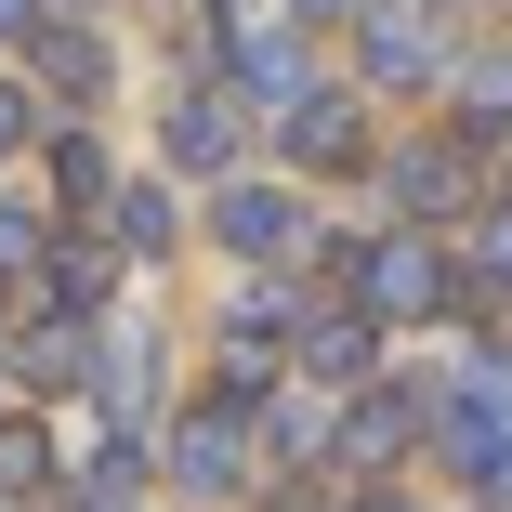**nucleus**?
I'll list each match as a JSON object with an SVG mask.
<instances>
[{
	"instance_id": "nucleus-1",
	"label": "nucleus",
	"mask_w": 512,
	"mask_h": 512,
	"mask_svg": "<svg viewBox=\"0 0 512 512\" xmlns=\"http://www.w3.org/2000/svg\"><path fill=\"white\" fill-rule=\"evenodd\" d=\"M342 289L368 302V316H447V302H460V276H447V250H434V224H394V237H368V250H342Z\"/></svg>"
},
{
	"instance_id": "nucleus-2",
	"label": "nucleus",
	"mask_w": 512,
	"mask_h": 512,
	"mask_svg": "<svg viewBox=\"0 0 512 512\" xmlns=\"http://www.w3.org/2000/svg\"><path fill=\"white\" fill-rule=\"evenodd\" d=\"M421 421H434V447H447L460 486H499V473H512V368L486 355L473 381H447V394L421 407Z\"/></svg>"
},
{
	"instance_id": "nucleus-3",
	"label": "nucleus",
	"mask_w": 512,
	"mask_h": 512,
	"mask_svg": "<svg viewBox=\"0 0 512 512\" xmlns=\"http://www.w3.org/2000/svg\"><path fill=\"white\" fill-rule=\"evenodd\" d=\"M276 145L302 171H355L368 158V106H355V92H289V106H276Z\"/></svg>"
},
{
	"instance_id": "nucleus-4",
	"label": "nucleus",
	"mask_w": 512,
	"mask_h": 512,
	"mask_svg": "<svg viewBox=\"0 0 512 512\" xmlns=\"http://www.w3.org/2000/svg\"><path fill=\"white\" fill-rule=\"evenodd\" d=\"M381 184H394V211H407V224H447V211H460V145H394Z\"/></svg>"
},
{
	"instance_id": "nucleus-5",
	"label": "nucleus",
	"mask_w": 512,
	"mask_h": 512,
	"mask_svg": "<svg viewBox=\"0 0 512 512\" xmlns=\"http://www.w3.org/2000/svg\"><path fill=\"white\" fill-rule=\"evenodd\" d=\"M250 460H237V407H197V421L171 434V486H197V499H224Z\"/></svg>"
},
{
	"instance_id": "nucleus-6",
	"label": "nucleus",
	"mask_w": 512,
	"mask_h": 512,
	"mask_svg": "<svg viewBox=\"0 0 512 512\" xmlns=\"http://www.w3.org/2000/svg\"><path fill=\"white\" fill-rule=\"evenodd\" d=\"M224 40H237V79H250V106H289V92H316V79H302V53L276 40V27H250L237 14V0H224V14H211Z\"/></svg>"
},
{
	"instance_id": "nucleus-7",
	"label": "nucleus",
	"mask_w": 512,
	"mask_h": 512,
	"mask_svg": "<svg viewBox=\"0 0 512 512\" xmlns=\"http://www.w3.org/2000/svg\"><path fill=\"white\" fill-rule=\"evenodd\" d=\"M421 381H381V394H355V421H342V460H394L407 434H421Z\"/></svg>"
},
{
	"instance_id": "nucleus-8",
	"label": "nucleus",
	"mask_w": 512,
	"mask_h": 512,
	"mask_svg": "<svg viewBox=\"0 0 512 512\" xmlns=\"http://www.w3.org/2000/svg\"><path fill=\"white\" fill-rule=\"evenodd\" d=\"M224 250H250V263H263V250H302V197L237 184V197H224Z\"/></svg>"
},
{
	"instance_id": "nucleus-9",
	"label": "nucleus",
	"mask_w": 512,
	"mask_h": 512,
	"mask_svg": "<svg viewBox=\"0 0 512 512\" xmlns=\"http://www.w3.org/2000/svg\"><path fill=\"white\" fill-rule=\"evenodd\" d=\"M289 329H302V368H316V381H355V368H368V342H381L368 302H355V316H289Z\"/></svg>"
},
{
	"instance_id": "nucleus-10",
	"label": "nucleus",
	"mask_w": 512,
	"mask_h": 512,
	"mask_svg": "<svg viewBox=\"0 0 512 512\" xmlns=\"http://www.w3.org/2000/svg\"><path fill=\"white\" fill-rule=\"evenodd\" d=\"M40 79L66 92V106H92V92H106V40L92 27H40Z\"/></svg>"
},
{
	"instance_id": "nucleus-11",
	"label": "nucleus",
	"mask_w": 512,
	"mask_h": 512,
	"mask_svg": "<svg viewBox=\"0 0 512 512\" xmlns=\"http://www.w3.org/2000/svg\"><path fill=\"white\" fill-rule=\"evenodd\" d=\"M171 158H184V171H224V158H237V119L211 106V92H184V106H171Z\"/></svg>"
},
{
	"instance_id": "nucleus-12",
	"label": "nucleus",
	"mask_w": 512,
	"mask_h": 512,
	"mask_svg": "<svg viewBox=\"0 0 512 512\" xmlns=\"http://www.w3.org/2000/svg\"><path fill=\"white\" fill-rule=\"evenodd\" d=\"M460 132H512V53H473L460 66Z\"/></svg>"
},
{
	"instance_id": "nucleus-13",
	"label": "nucleus",
	"mask_w": 512,
	"mask_h": 512,
	"mask_svg": "<svg viewBox=\"0 0 512 512\" xmlns=\"http://www.w3.org/2000/svg\"><path fill=\"white\" fill-rule=\"evenodd\" d=\"M53 197H66V211L119 197V171H106V145H92V132H66V145H53Z\"/></svg>"
},
{
	"instance_id": "nucleus-14",
	"label": "nucleus",
	"mask_w": 512,
	"mask_h": 512,
	"mask_svg": "<svg viewBox=\"0 0 512 512\" xmlns=\"http://www.w3.org/2000/svg\"><path fill=\"white\" fill-rule=\"evenodd\" d=\"M421 66H434L421 14H368V79H421Z\"/></svg>"
},
{
	"instance_id": "nucleus-15",
	"label": "nucleus",
	"mask_w": 512,
	"mask_h": 512,
	"mask_svg": "<svg viewBox=\"0 0 512 512\" xmlns=\"http://www.w3.org/2000/svg\"><path fill=\"white\" fill-rule=\"evenodd\" d=\"M119 250H132V263L171 250V197H158V184H119Z\"/></svg>"
},
{
	"instance_id": "nucleus-16",
	"label": "nucleus",
	"mask_w": 512,
	"mask_h": 512,
	"mask_svg": "<svg viewBox=\"0 0 512 512\" xmlns=\"http://www.w3.org/2000/svg\"><path fill=\"white\" fill-rule=\"evenodd\" d=\"M92 289H106V250H53V276H40L53 316H92Z\"/></svg>"
},
{
	"instance_id": "nucleus-17",
	"label": "nucleus",
	"mask_w": 512,
	"mask_h": 512,
	"mask_svg": "<svg viewBox=\"0 0 512 512\" xmlns=\"http://www.w3.org/2000/svg\"><path fill=\"white\" fill-rule=\"evenodd\" d=\"M40 473H53V434L40 421H0V499H27Z\"/></svg>"
},
{
	"instance_id": "nucleus-18",
	"label": "nucleus",
	"mask_w": 512,
	"mask_h": 512,
	"mask_svg": "<svg viewBox=\"0 0 512 512\" xmlns=\"http://www.w3.org/2000/svg\"><path fill=\"white\" fill-rule=\"evenodd\" d=\"M14 263H40V224H27V211H0V276H14Z\"/></svg>"
},
{
	"instance_id": "nucleus-19",
	"label": "nucleus",
	"mask_w": 512,
	"mask_h": 512,
	"mask_svg": "<svg viewBox=\"0 0 512 512\" xmlns=\"http://www.w3.org/2000/svg\"><path fill=\"white\" fill-rule=\"evenodd\" d=\"M289 14H316V27H342V14H368V0H289Z\"/></svg>"
},
{
	"instance_id": "nucleus-20",
	"label": "nucleus",
	"mask_w": 512,
	"mask_h": 512,
	"mask_svg": "<svg viewBox=\"0 0 512 512\" xmlns=\"http://www.w3.org/2000/svg\"><path fill=\"white\" fill-rule=\"evenodd\" d=\"M14 145H27V106H14V92H0V158H14Z\"/></svg>"
},
{
	"instance_id": "nucleus-21",
	"label": "nucleus",
	"mask_w": 512,
	"mask_h": 512,
	"mask_svg": "<svg viewBox=\"0 0 512 512\" xmlns=\"http://www.w3.org/2000/svg\"><path fill=\"white\" fill-rule=\"evenodd\" d=\"M355 512H407V499H355Z\"/></svg>"
},
{
	"instance_id": "nucleus-22",
	"label": "nucleus",
	"mask_w": 512,
	"mask_h": 512,
	"mask_svg": "<svg viewBox=\"0 0 512 512\" xmlns=\"http://www.w3.org/2000/svg\"><path fill=\"white\" fill-rule=\"evenodd\" d=\"M276 512H316V499H276Z\"/></svg>"
},
{
	"instance_id": "nucleus-23",
	"label": "nucleus",
	"mask_w": 512,
	"mask_h": 512,
	"mask_svg": "<svg viewBox=\"0 0 512 512\" xmlns=\"http://www.w3.org/2000/svg\"><path fill=\"white\" fill-rule=\"evenodd\" d=\"M79 512H119V499H79Z\"/></svg>"
}]
</instances>
